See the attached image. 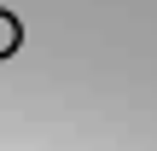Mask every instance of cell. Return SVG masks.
<instances>
[{
  "instance_id": "6da1fadb",
  "label": "cell",
  "mask_w": 157,
  "mask_h": 151,
  "mask_svg": "<svg viewBox=\"0 0 157 151\" xmlns=\"http://www.w3.org/2000/svg\"><path fill=\"white\" fill-rule=\"evenodd\" d=\"M17 47H23V23H17V17L0 6V58H12Z\"/></svg>"
}]
</instances>
